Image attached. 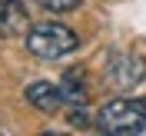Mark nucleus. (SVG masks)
<instances>
[{
	"label": "nucleus",
	"mask_w": 146,
	"mask_h": 136,
	"mask_svg": "<svg viewBox=\"0 0 146 136\" xmlns=\"http://www.w3.org/2000/svg\"><path fill=\"white\" fill-rule=\"evenodd\" d=\"M23 40H27V50L36 56V60H60V56L73 53V50L80 46V36L73 33L66 23H60V20L33 23Z\"/></svg>",
	"instance_id": "f257e3e1"
},
{
	"label": "nucleus",
	"mask_w": 146,
	"mask_h": 136,
	"mask_svg": "<svg viewBox=\"0 0 146 136\" xmlns=\"http://www.w3.org/2000/svg\"><path fill=\"white\" fill-rule=\"evenodd\" d=\"M96 126L103 133H116V136L143 133L146 129V103L133 100V96H116V100L103 103L96 109Z\"/></svg>",
	"instance_id": "f03ea898"
},
{
	"label": "nucleus",
	"mask_w": 146,
	"mask_h": 136,
	"mask_svg": "<svg viewBox=\"0 0 146 136\" xmlns=\"http://www.w3.org/2000/svg\"><path fill=\"white\" fill-rule=\"evenodd\" d=\"M30 3H36V7L50 10V13H70V10H76L83 3V0H30Z\"/></svg>",
	"instance_id": "0eeeda50"
},
{
	"label": "nucleus",
	"mask_w": 146,
	"mask_h": 136,
	"mask_svg": "<svg viewBox=\"0 0 146 136\" xmlns=\"http://www.w3.org/2000/svg\"><path fill=\"white\" fill-rule=\"evenodd\" d=\"M30 30V13L20 0H0V36H27Z\"/></svg>",
	"instance_id": "39448f33"
},
{
	"label": "nucleus",
	"mask_w": 146,
	"mask_h": 136,
	"mask_svg": "<svg viewBox=\"0 0 146 136\" xmlns=\"http://www.w3.org/2000/svg\"><path fill=\"white\" fill-rule=\"evenodd\" d=\"M23 96H27V103L33 109H40V113H46V116H53V113H60V109L66 106L63 93H60V83H53V80H33Z\"/></svg>",
	"instance_id": "20e7f679"
},
{
	"label": "nucleus",
	"mask_w": 146,
	"mask_h": 136,
	"mask_svg": "<svg viewBox=\"0 0 146 136\" xmlns=\"http://www.w3.org/2000/svg\"><path fill=\"white\" fill-rule=\"evenodd\" d=\"M146 76V63L136 53H113L103 66V83L116 93H126L133 86H139V80Z\"/></svg>",
	"instance_id": "7ed1b4c3"
},
{
	"label": "nucleus",
	"mask_w": 146,
	"mask_h": 136,
	"mask_svg": "<svg viewBox=\"0 0 146 136\" xmlns=\"http://www.w3.org/2000/svg\"><path fill=\"white\" fill-rule=\"evenodd\" d=\"M60 93H63V103L70 109H83V103L90 100V90H86V76H83V70H66L63 76H60Z\"/></svg>",
	"instance_id": "423d86ee"
}]
</instances>
